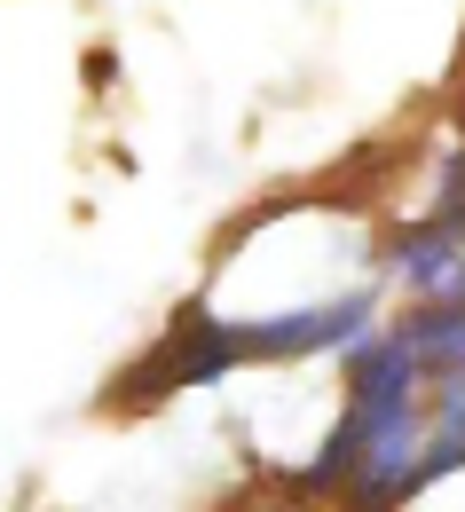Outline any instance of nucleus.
Masks as SVG:
<instances>
[{"label":"nucleus","mask_w":465,"mask_h":512,"mask_svg":"<svg viewBox=\"0 0 465 512\" xmlns=\"http://www.w3.org/2000/svg\"><path fill=\"white\" fill-rule=\"evenodd\" d=\"M379 316L371 292H347V300H324V308H292V316H261V323H229V347L237 363H276V355H332V347H355Z\"/></svg>","instance_id":"f257e3e1"},{"label":"nucleus","mask_w":465,"mask_h":512,"mask_svg":"<svg viewBox=\"0 0 465 512\" xmlns=\"http://www.w3.org/2000/svg\"><path fill=\"white\" fill-rule=\"evenodd\" d=\"M395 347L410 355L418 379H458L465 371V284L450 300H418V308L395 323Z\"/></svg>","instance_id":"f03ea898"},{"label":"nucleus","mask_w":465,"mask_h":512,"mask_svg":"<svg viewBox=\"0 0 465 512\" xmlns=\"http://www.w3.org/2000/svg\"><path fill=\"white\" fill-rule=\"evenodd\" d=\"M387 268H395L410 292H426V300H450L465 284V245L450 237V229H434V221H418V229H402L395 253H387Z\"/></svg>","instance_id":"7ed1b4c3"},{"label":"nucleus","mask_w":465,"mask_h":512,"mask_svg":"<svg viewBox=\"0 0 465 512\" xmlns=\"http://www.w3.org/2000/svg\"><path fill=\"white\" fill-rule=\"evenodd\" d=\"M434 229H450L465 245V142L442 158V174H434Z\"/></svg>","instance_id":"20e7f679"},{"label":"nucleus","mask_w":465,"mask_h":512,"mask_svg":"<svg viewBox=\"0 0 465 512\" xmlns=\"http://www.w3.org/2000/svg\"><path fill=\"white\" fill-rule=\"evenodd\" d=\"M347 473H355V426L339 418V426H332V442H324V457H316V465H308L300 481H308V489H339Z\"/></svg>","instance_id":"39448f33"}]
</instances>
